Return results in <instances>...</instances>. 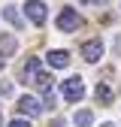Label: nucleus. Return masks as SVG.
Listing matches in <instances>:
<instances>
[{
	"instance_id": "nucleus-1",
	"label": "nucleus",
	"mask_w": 121,
	"mask_h": 127,
	"mask_svg": "<svg viewBox=\"0 0 121 127\" xmlns=\"http://www.w3.org/2000/svg\"><path fill=\"white\" fill-rule=\"evenodd\" d=\"M55 24H58L60 33H73V30L82 27V15L76 12V9H70V6H64V9L58 12V21H55Z\"/></svg>"
},
{
	"instance_id": "nucleus-2",
	"label": "nucleus",
	"mask_w": 121,
	"mask_h": 127,
	"mask_svg": "<svg viewBox=\"0 0 121 127\" xmlns=\"http://www.w3.org/2000/svg\"><path fill=\"white\" fill-rule=\"evenodd\" d=\"M82 94H85V85H82L79 76H70V79H64V82H60V97H64L67 103H79Z\"/></svg>"
},
{
	"instance_id": "nucleus-3",
	"label": "nucleus",
	"mask_w": 121,
	"mask_h": 127,
	"mask_svg": "<svg viewBox=\"0 0 121 127\" xmlns=\"http://www.w3.org/2000/svg\"><path fill=\"white\" fill-rule=\"evenodd\" d=\"M24 12H27V18L33 21V24H45V15H49L42 0H27V3H24Z\"/></svg>"
},
{
	"instance_id": "nucleus-4",
	"label": "nucleus",
	"mask_w": 121,
	"mask_h": 127,
	"mask_svg": "<svg viewBox=\"0 0 121 127\" xmlns=\"http://www.w3.org/2000/svg\"><path fill=\"white\" fill-rule=\"evenodd\" d=\"M36 76H39V58H27L21 67V85H36Z\"/></svg>"
},
{
	"instance_id": "nucleus-5",
	"label": "nucleus",
	"mask_w": 121,
	"mask_h": 127,
	"mask_svg": "<svg viewBox=\"0 0 121 127\" xmlns=\"http://www.w3.org/2000/svg\"><path fill=\"white\" fill-rule=\"evenodd\" d=\"M15 109H18V112L21 115H30V118H33V115H39V100L36 97H30V94H21V97H18V103H15Z\"/></svg>"
},
{
	"instance_id": "nucleus-6",
	"label": "nucleus",
	"mask_w": 121,
	"mask_h": 127,
	"mask_svg": "<svg viewBox=\"0 0 121 127\" xmlns=\"http://www.w3.org/2000/svg\"><path fill=\"white\" fill-rule=\"evenodd\" d=\"M82 55H85L88 64H97V61L103 58V42H100V39H88V42L82 45Z\"/></svg>"
},
{
	"instance_id": "nucleus-7",
	"label": "nucleus",
	"mask_w": 121,
	"mask_h": 127,
	"mask_svg": "<svg viewBox=\"0 0 121 127\" xmlns=\"http://www.w3.org/2000/svg\"><path fill=\"white\" fill-rule=\"evenodd\" d=\"M45 61H49V67H55V70H64V67H70V52L52 49L49 55H45Z\"/></svg>"
},
{
	"instance_id": "nucleus-8",
	"label": "nucleus",
	"mask_w": 121,
	"mask_h": 127,
	"mask_svg": "<svg viewBox=\"0 0 121 127\" xmlns=\"http://www.w3.org/2000/svg\"><path fill=\"white\" fill-rule=\"evenodd\" d=\"M15 49H18V39H15L12 33H3V36H0V55H15Z\"/></svg>"
},
{
	"instance_id": "nucleus-9",
	"label": "nucleus",
	"mask_w": 121,
	"mask_h": 127,
	"mask_svg": "<svg viewBox=\"0 0 121 127\" xmlns=\"http://www.w3.org/2000/svg\"><path fill=\"white\" fill-rule=\"evenodd\" d=\"M3 18H6V24H15V30L24 27V18H21V12L15 9V6H6L3 9Z\"/></svg>"
},
{
	"instance_id": "nucleus-10",
	"label": "nucleus",
	"mask_w": 121,
	"mask_h": 127,
	"mask_svg": "<svg viewBox=\"0 0 121 127\" xmlns=\"http://www.w3.org/2000/svg\"><path fill=\"white\" fill-rule=\"evenodd\" d=\"M94 97H97V103H112V88L106 85V82H100L97 91H94Z\"/></svg>"
},
{
	"instance_id": "nucleus-11",
	"label": "nucleus",
	"mask_w": 121,
	"mask_h": 127,
	"mask_svg": "<svg viewBox=\"0 0 121 127\" xmlns=\"http://www.w3.org/2000/svg\"><path fill=\"white\" fill-rule=\"evenodd\" d=\"M76 124H79V127H91V124H94V115H91L88 109H79V112H76Z\"/></svg>"
},
{
	"instance_id": "nucleus-12",
	"label": "nucleus",
	"mask_w": 121,
	"mask_h": 127,
	"mask_svg": "<svg viewBox=\"0 0 121 127\" xmlns=\"http://www.w3.org/2000/svg\"><path fill=\"white\" fill-rule=\"evenodd\" d=\"M36 88H39L42 94H49V88H52V76H49V73H39V76H36Z\"/></svg>"
},
{
	"instance_id": "nucleus-13",
	"label": "nucleus",
	"mask_w": 121,
	"mask_h": 127,
	"mask_svg": "<svg viewBox=\"0 0 121 127\" xmlns=\"http://www.w3.org/2000/svg\"><path fill=\"white\" fill-rule=\"evenodd\" d=\"M9 127H30V124H27L24 118H12V121H9Z\"/></svg>"
},
{
	"instance_id": "nucleus-14",
	"label": "nucleus",
	"mask_w": 121,
	"mask_h": 127,
	"mask_svg": "<svg viewBox=\"0 0 121 127\" xmlns=\"http://www.w3.org/2000/svg\"><path fill=\"white\" fill-rule=\"evenodd\" d=\"M79 3H88V6H103L106 0H79Z\"/></svg>"
},
{
	"instance_id": "nucleus-15",
	"label": "nucleus",
	"mask_w": 121,
	"mask_h": 127,
	"mask_svg": "<svg viewBox=\"0 0 121 127\" xmlns=\"http://www.w3.org/2000/svg\"><path fill=\"white\" fill-rule=\"evenodd\" d=\"M0 94H12V85H6V82H0Z\"/></svg>"
},
{
	"instance_id": "nucleus-16",
	"label": "nucleus",
	"mask_w": 121,
	"mask_h": 127,
	"mask_svg": "<svg viewBox=\"0 0 121 127\" xmlns=\"http://www.w3.org/2000/svg\"><path fill=\"white\" fill-rule=\"evenodd\" d=\"M52 127H64V121H60V118H55V121H52Z\"/></svg>"
},
{
	"instance_id": "nucleus-17",
	"label": "nucleus",
	"mask_w": 121,
	"mask_h": 127,
	"mask_svg": "<svg viewBox=\"0 0 121 127\" xmlns=\"http://www.w3.org/2000/svg\"><path fill=\"white\" fill-rule=\"evenodd\" d=\"M3 64H6V58H3V55H0V70H3Z\"/></svg>"
},
{
	"instance_id": "nucleus-18",
	"label": "nucleus",
	"mask_w": 121,
	"mask_h": 127,
	"mask_svg": "<svg viewBox=\"0 0 121 127\" xmlns=\"http://www.w3.org/2000/svg\"><path fill=\"white\" fill-rule=\"evenodd\" d=\"M115 45H118V52H121V36H118V42H115Z\"/></svg>"
},
{
	"instance_id": "nucleus-19",
	"label": "nucleus",
	"mask_w": 121,
	"mask_h": 127,
	"mask_svg": "<svg viewBox=\"0 0 121 127\" xmlns=\"http://www.w3.org/2000/svg\"><path fill=\"white\" fill-rule=\"evenodd\" d=\"M103 127H115V124H103Z\"/></svg>"
},
{
	"instance_id": "nucleus-20",
	"label": "nucleus",
	"mask_w": 121,
	"mask_h": 127,
	"mask_svg": "<svg viewBox=\"0 0 121 127\" xmlns=\"http://www.w3.org/2000/svg\"><path fill=\"white\" fill-rule=\"evenodd\" d=\"M0 121H3V115H0Z\"/></svg>"
}]
</instances>
